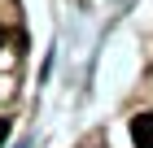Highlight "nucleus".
<instances>
[{
	"label": "nucleus",
	"instance_id": "1",
	"mask_svg": "<svg viewBox=\"0 0 153 148\" xmlns=\"http://www.w3.org/2000/svg\"><path fill=\"white\" fill-rule=\"evenodd\" d=\"M131 139H136V148H153V113L131 118Z\"/></svg>",
	"mask_w": 153,
	"mask_h": 148
},
{
	"label": "nucleus",
	"instance_id": "3",
	"mask_svg": "<svg viewBox=\"0 0 153 148\" xmlns=\"http://www.w3.org/2000/svg\"><path fill=\"white\" fill-rule=\"evenodd\" d=\"M0 48H4V26H0Z\"/></svg>",
	"mask_w": 153,
	"mask_h": 148
},
{
	"label": "nucleus",
	"instance_id": "2",
	"mask_svg": "<svg viewBox=\"0 0 153 148\" xmlns=\"http://www.w3.org/2000/svg\"><path fill=\"white\" fill-rule=\"evenodd\" d=\"M4 135H9V122H4V118H0V144H4Z\"/></svg>",
	"mask_w": 153,
	"mask_h": 148
}]
</instances>
